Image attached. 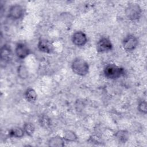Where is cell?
Masks as SVG:
<instances>
[{
	"mask_svg": "<svg viewBox=\"0 0 147 147\" xmlns=\"http://www.w3.org/2000/svg\"><path fill=\"white\" fill-rule=\"evenodd\" d=\"M38 49L43 53H51L54 50L53 45L52 42L45 38L40 39L37 43Z\"/></svg>",
	"mask_w": 147,
	"mask_h": 147,
	"instance_id": "9c48e42d",
	"label": "cell"
},
{
	"mask_svg": "<svg viewBox=\"0 0 147 147\" xmlns=\"http://www.w3.org/2000/svg\"><path fill=\"white\" fill-rule=\"evenodd\" d=\"M24 14V9L19 4H15L11 6L8 11V17L13 20H18L22 18Z\"/></svg>",
	"mask_w": 147,
	"mask_h": 147,
	"instance_id": "5b68a950",
	"label": "cell"
},
{
	"mask_svg": "<svg viewBox=\"0 0 147 147\" xmlns=\"http://www.w3.org/2000/svg\"><path fill=\"white\" fill-rule=\"evenodd\" d=\"M25 97L28 102L34 103L37 99V94L33 88L29 87L28 88L25 92Z\"/></svg>",
	"mask_w": 147,
	"mask_h": 147,
	"instance_id": "4fadbf2b",
	"label": "cell"
},
{
	"mask_svg": "<svg viewBox=\"0 0 147 147\" xmlns=\"http://www.w3.org/2000/svg\"><path fill=\"white\" fill-rule=\"evenodd\" d=\"M65 140L63 137L59 136H55L48 140V146L51 147H63L65 145Z\"/></svg>",
	"mask_w": 147,
	"mask_h": 147,
	"instance_id": "7c38bea8",
	"label": "cell"
},
{
	"mask_svg": "<svg viewBox=\"0 0 147 147\" xmlns=\"http://www.w3.org/2000/svg\"><path fill=\"white\" fill-rule=\"evenodd\" d=\"M39 122L40 125L44 128H48L51 125L50 118L45 115H41L39 119Z\"/></svg>",
	"mask_w": 147,
	"mask_h": 147,
	"instance_id": "ac0fdd59",
	"label": "cell"
},
{
	"mask_svg": "<svg viewBox=\"0 0 147 147\" xmlns=\"http://www.w3.org/2000/svg\"><path fill=\"white\" fill-rule=\"evenodd\" d=\"M15 53L18 58L24 59L31 53V51L25 44L19 42L16 46Z\"/></svg>",
	"mask_w": 147,
	"mask_h": 147,
	"instance_id": "52a82bcc",
	"label": "cell"
},
{
	"mask_svg": "<svg viewBox=\"0 0 147 147\" xmlns=\"http://www.w3.org/2000/svg\"><path fill=\"white\" fill-rule=\"evenodd\" d=\"M142 10L139 4L135 2L129 3L125 8V13L127 18L131 21L139 20L142 16Z\"/></svg>",
	"mask_w": 147,
	"mask_h": 147,
	"instance_id": "3957f363",
	"label": "cell"
},
{
	"mask_svg": "<svg viewBox=\"0 0 147 147\" xmlns=\"http://www.w3.org/2000/svg\"><path fill=\"white\" fill-rule=\"evenodd\" d=\"M114 137L118 143L125 144L129 140V134L126 130H119L115 132Z\"/></svg>",
	"mask_w": 147,
	"mask_h": 147,
	"instance_id": "8fae6325",
	"label": "cell"
},
{
	"mask_svg": "<svg viewBox=\"0 0 147 147\" xmlns=\"http://www.w3.org/2000/svg\"><path fill=\"white\" fill-rule=\"evenodd\" d=\"M113 44L110 40L107 37L100 38L96 43V49L98 52L103 53L110 51L113 49Z\"/></svg>",
	"mask_w": 147,
	"mask_h": 147,
	"instance_id": "8992f818",
	"label": "cell"
},
{
	"mask_svg": "<svg viewBox=\"0 0 147 147\" xmlns=\"http://www.w3.org/2000/svg\"><path fill=\"white\" fill-rule=\"evenodd\" d=\"M12 51L10 47L7 44H4L1 48L0 59L4 63H8L11 59Z\"/></svg>",
	"mask_w": 147,
	"mask_h": 147,
	"instance_id": "30bf717a",
	"label": "cell"
},
{
	"mask_svg": "<svg viewBox=\"0 0 147 147\" xmlns=\"http://www.w3.org/2000/svg\"><path fill=\"white\" fill-rule=\"evenodd\" d=\"M103 74L107 79L115 80L123 76L125 74V70L115 64H109L105 67Z\"/></svg>",
	"mask_w": 147,
	"mask_h": 147,
	"instance_id": "6da1fadb",
	"label": "cell"
},
{
	"mask_svg": "<svg viewBox=\"0 0 147 147\" xmlns=\"http://www.w3.org/2000/svg\"><path fill=\"white\" fill-rule=\"evenodd\" d=\"M87 37L82 31L75 32L72 36V43L77 47H83L87 42Z\"/></svg>",
	"mask_w": 147,
	"mask_h": 147,
	"instance_id": "ba28073f",
	"label": "cell"
},
{
	"mask_svg": "<svg viewBox=\"0 0 147 147\" xmlns=\"http://www.w3.org/2000/svg\"><path fill=\"white\" fill-rule=\"evenodd\" d=\"M17 74L19 78L22 79H25L28 78L29 72L28 69L24 65H20L17 68Z\"/></svg>",
	"mask_w": 147,
	"mask_h": 147,
	"instance_id": "e0dca14e",
	"label": "cell"
},
{
	"mask_svg": "<svg viewBox=\"0 0 147 147\" xmlns=\"http://www.w3.org/2000/svg\"><path fill=\"white\" fill-rule=\"evenodd\" d=\"M63 138L67 142H75L78 140V136L74 131L67 130L64 133Z\"/></svg>",
	"mask_w": 147,
	"mask_h": 147,
	"instance_id": "9a60e30c",
	"label": "cell"
},
{
	"mask_svg": "<svg viewBox=\"0 0 147 147\" xmlns=\"http://www.w3.org/2000/svg\"><path fill=\"white\" fill-rule=\"evenodd\" d=\"M23 129L26 135L28 136H32L35 131V126L32 122H26L24 124Z\"/></svg>",
	"mask_w": 147,
	"mask_h": 147,
	"instance_id": "2e32d148",
	"label": "cell"
},
{
	"mask_svg": "<svg viewBox=\"0 0 147 147\" xmlns=\"http://www.w3.org/2000/svg\"><path fill=\"white\" fill-rule=\"evenodd\" d=\"M25 132L23 128L20 127H15L11 129L9 131V136L10 137H14L16 138H22L24 136Z\"/></svg>",
	"mask_w": 147,
	"mask_h": 147,
	"instance_id": "5bb4252c",
	"label": "cell"
},
{
	"mask_svg": "<svg viewBox=\"0 0 147 147\" xmlns=\"http://www.w3.org/2000/svg\"><path fill=\"white\" fill-rule=\"evenodd\" d=\"M137 109L138 110L144 114H146L147 113V104L145 100L140 101L137 106Z\"/></svg>",
	"mask_w": 147,
	"mask_h": 147,
	"instance_id": "d6986e66",
	"label": "cell"
},
{
	"mask_svg": "<svg viewBox=\"0 0 147 147\" xmlns=\"http://www.w3.org/2000/svg\"><path fill=\"white\" fill-rule=\"evenodd\" d=\"M71 68L72 71L79 76H86L89 72V65L84 59L77 57L75 59L72 64Z\"/></svg>",
	"mask_w": 147,
	"mask_h": 147,
	"instance_id": "7a4b0ae2",
	"label": "cell"
},
{
	"mask_svg": "<svg viewBox=\"0 0 147 147\" xmlns=\"http://www.w3.org/2000/svg\"><path fill=\"white\" fill-rule=\"evenodd\" d=\"M138 40L137 38L133 34H128L122 40V47L127 52L134 51L138 46Z\"/></svg>",
	"mask_w": 147,
	"mask_h": 147,
	"instance_id": "277c9868",
	"label": "cell"
}]
</instances>
